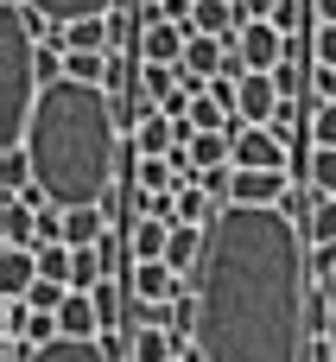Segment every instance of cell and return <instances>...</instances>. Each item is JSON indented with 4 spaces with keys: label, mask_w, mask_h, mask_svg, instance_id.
I'll return each instance as SVG.
<instances>
[{
    "label": "cell",
    "mask_w": 336,
    "mask_h": 362,
    "mask_svg": "<svg viewBox=\"0 0 336 362\" xmlns=\"http://www.w3.org/2000/svg\"><path fill=\"white\" fill-rule=\"evenodd\" d=\"M197 350L210 362H305L311 318V235L286 204H222L191 274Z\"/></svg>",
    "instance_id": "cell-1"
},
{
    "label": "cell",
    "mask_w": 336,
    "mask_h": 362,
    "mask_svg": "<svg viewBox=\"0 0 336 362\" xmlns=\"http://www.w3.org/2000/svg\"><path fill=\"white\" fill-rule=\"evenodd\" d=\"M25 153H32L44 204H57V210L108 204V191L121 185V108H114V95L102 83H83V76L44 83V95L32 108Z\"/></svg>",
    "instance_id": "cell-2"
},
{
    "label": "cell",
    "mask_w": 336,
    "mask_h": 362,
    "mask_svg": "<svg viewBox=\"0 0 336 362\" xmlns=\"http://www.w3.org/2000/svg\"><path fill=\"white\" fill-rule=\"evenodd\" d=\"M38 32L25 19V0L0 6V146H25L32 108H38Z\"/></svg>",
    "instance_id": "cell-3"
},
{
    "label": "cell",
    "mask_w": 336,
    "mask_h": 362,
    "mask_svg": "<svg viewBox=\"0 0 336 362\" xmlns=\"http://www.w3.org/2000/svg\"><path fill=\"white\" fill-rule=\"evenodd\" d=\"M229 140H235L229 165H241V172H286V159H292V146L260 121H241V134H229Z\"/></svg>",
    "instance_id": "cell-4"
},
{
    "label": "cell",
    "mask_w": 336,
    "mask_h": 362,
    "mask_svg": "<svg viewBox=\"0 0 336 362\" xmlns=\"http://www.w3.org/2000/svg\"><path fill=\"white\" fill-rule=\"evenodd\" d=\"M235 51L248 57V70H280V64L292 57V38H286L273 19H248L241 38H235Z\"/></svg>",
    "instance_id": "cell-5"
},
{
    "label": "cell",
    "mask_w": 336,
    "mask_h": 362,
    "mask_svg": "<svg viewBox=\"0 0 336 362\" xmlns=\"http://www.w3.org/2000/svg\"><path fill=\"white\" fill-rule=\"evenodd\" d=\"M127 293H140V299H152V305H172V299L191 293V280H184L172 261H127Z\"/></svg>",
    "instance_id": "cell-6"
},
{
    "label": "cell",
    "mask_w": 336,
    "mask_h": 362,
    "mask_svg": "<svg viewBox=\"0 0 336 362\" xmlns=\"http://www.w3.org/2000/svg\"><path fill=\"white\" fill-rule=\"evenodd\" d=\"M280 108H286V89H280V76H273V70H248V76H241V95H235V115L267 127Z\"/></svg>",
    "instance_id": "cell-7"
},
{
    "label": "cell",
    "mask_w": 336,
    "mask_h": 362,
    "mask_svg": "<svg viewBox=\"0 0 336 362\" xmlns=\"http://www.w3.org/2000/svg\"><path fill=\"white\" fill-rule=\"evenodd\" d=\"M172 216H133L127 223V261H165V248H172Z\"/></svg>",
    "instance_id": "cell-8"
},
{
    "label": "cell",
    "mask_w": 336,
    "mask_h": 362,
    "mask_svg": "<svg viewBox=\"0 0 336 362\" xmlns=\"http://www.w3.org/2000/svg\"><path fill=\"white\" fill-rule=\"evenodd\" d=\"M25 362H121L108 350V337H51V344H38Z\"/></svg>",
    "instance_id": "cell-9"
},
{
    "label": "cell",
    "mask_w": 336,
    "mask_h": 362,
    "mask_svg": "<svg viewBox=\"0 0 336 362\" xmlns=\"http://www.w3.org/2000/svg\"><path fill=\"white\" fill-rule=\"evenodd\" d=\"M286 197H292L286 172H241L235 165V197L229 204H286Z\"/></svg>",
    "instance_id": "cell-10"
},
{
    "label": "cell",
    "mask_w": 336,
    "mask_h": 362,
    "mask_svg": "<svg viewBox=\"0 0 336 362\" xmlns=\"http://www.w3.org/2000/svg\"><path fill=\"white\" fill-rule=\"evenodd\" d=\"M0 242H6V248H38V197H6V210H0Z\"/></svg>",
    "instance_id": "cell-11"
},
{
    "label": "cell",
    "mask_w": 336,
    "mask_h": 362,
    "mask_svg": "<svg viewBox=\"0 0 336 362\" xmlns=\"http://www.w3.org/2000/svg\"><path fill=\"white\" fill-rule=\"evenodd\" d=\"M127 140H133V153H172V146H184L191 134H184V127H178L165 108H152V115H146V121H140Z\"/></svg>",
    "instance_id": "cell-12"
},
{
    "label": "cell",
    "mask_w": 336,
    "mask_h": 362,
    "mask_svg": "<svg viewBox=\"0 0 336 362\" xmlns=\"http://www.w3.org/2000/svg\"><path fill=\"white\" fill-rule=\"evenodd\" d=\"M38 280V248H6L0 255V299H25Z\"/></svg>",
    "instance_id": "cell-13"
},
{
    "label": "cell",
    "mask_w": 336,
    "mask_h": 362,
    "mask_svg": "<svg viewBox=\"0 0 336 362\" xmlns=\"http://www.w3.org/2000/svg\"><path fill=\"white\" fill-rule=\"evenodd\" d=\"M57 325H64V337H102V305H95V293H76V286H70V299L57 305Z\"/></svg>",
    "instance_id": "cell-14"
},
{
    "label": "cell",
    "mask_w": 336,
    "mask_h": 362,
    "mask_svg": "<svg viewBox=\"0 0 336 362\" xmlns=\"http://www.w3.org/2000/svg\"><path fill=\"white\" fill-rule=\"evenodd\" d=\"M108 235V204H76V210H64V242L70 248H89V242H102Z\"/></svg>",
    "instance_id": "cell-15"
},
{
    "label": "cell",
    "mask_w": 336,
    "mask_h": 362,
    "mask_svg": "<svg viewBox=\"0 0 336 362\" xmlns=\"http://www.w3.org/2000/svg\"><path fill=\"white\" fill-rule=\"evenodd\" d=\"M203 235H210V229H197V223H178V229H172V248H165V261H172L184 280H191V274H197V261H203Z\"/></svg>",
    "instance_id": "cell-16"
},
{
    "label": "cell",
    "mask_w": 336,
    "mask_h": 362,
    "mask_svg": "<svg viewBox=\"0 0 336 362\" xmlns=\"http://www.w3.org/2000/svg\"><path fill=\"white\" fill-rule=\"evenodd\" d=\"M216 210H222V204H216V197H210L197 178H184V185H178V223H197V229H210V216H216Z\"/></svg>",
    "instance_id": "cell-17"
},
{
    "label": "cell",
    "mask_w": 336,
    "mask_h": 362,
    "mask_svg": "<svg viewBox=\"0 0 336 362\" xmlns=\"http://www.w3.org/2000/svg\"><path fill=\"white\" fill-rule=\"evenodd\" d=\"M25 6H38V13H51L57 25H70V19H89V13H114L121 0H25Z\"/></svg>",
    "instance_id": "cell-18"
},
{
    "label": "cell",
    "mask_w": 336,
    "mask_h": 362,
    "mask_svg": "<svg viewBox=\"0 0 336 362\" xmlns=\"http://www.w3.org/2000/svg\"><path fill=\"white\" fill-rule=\"evenodd\" d=\"M178 83H184V70H178V64H152V57L140 64V89H146L152 102H165V95H172Z\"/></svg>",
    "instance_id": "cell-19"
},
{
    "label": "cell",
    "mask_w": 336,
    "mask_h": 362,
    "mask_svg": "<svg viewBox=\"0 0 336 362\" xmlns=\"http://www.w3.org/2000/svg\"><path fill=\"white\" fill-rule=\"evenodd\" d=\"M305 178H311L324 197H336V146H311V159H305Z\"/></svg>",
    "instance_id": "cell-20"
},
{
    "label": "cell",
    "mask_w": 336,
    "mask_h": 362,
    "mask_svg": "<svg viewBox=\"0 0 336 362\" xmlns=\"http://www.w3.org/2000/svg\"><path fill=\"white\" fill-rule=\"evenodd\" d=\"M311 286H336V242H311Z\"/></svg>",
    "instance_id": "cell-21"
},
{
    "label": "cell",
    "mask_w": 336,
    "mask_h": 362,
    "mask_svg": "<svg viewBox=\"0 0 336 362\" xmlns=\"http://www.w3.org/2000/svg\"><path fill=\"white\" fill-rule=\"evenodd\" d=\"M305 127H311V146H336V102H318Z\"/></svg>",
    "instance_id": "cell-22"
},
{
    "label": "cell",
    "mask_w": 336,
    "mask_h": 362,
    "mask_svg": "<svg viewBox=\"0 0 336 362\" xmlns=\"http://www.w3.org/2000/svg\"><path fill=\"white\" fill-rule=\"evenodd\" d=\"M25 299H32V305H38V312H57V305H64V299H70V286H64V280H44V274H38V280H32V293H25Z\"/></svg>",
    "instance_id": "cell-23"
},
{
    "label": "cell",
    "mask_w": 336,
    "mask_h": 362,
    "mask_svg": "<svg viewBox=\"0 0 336 362\" xmlns=\"http://www.w3.org/2000/svg\"><path fill=\"white\" fill-rule=\"evenodd\" d=\"M311 242H336V197H318V210H311V229H305Z\"/></svg>",
    "instance_id": "cell-24"
},
{
    "label": "cell",
    "mask_w": 336,
    "mask_h": 362,
    "mask_svg": "<svg viewBox=\"0 0 336 362\" xmlns=\"http://www.w3.org/2000/svg\"><path fill=\"white\" fill-rule=\"evenodd\" d=\"M32 312H38L32 299H6V312H0V331H6V337H25V325H32Z\"/></svg>",
    "instance_id": "cell-25"
},
{
    "label": "cell",
    "mask_w": 336,
    "mask_h": 362,
    "mask_svg": "<svg viewBox=\"0 0 336 362\" xmlns=\"http://www.w3.org/2000/svg\"><path fill=\"white\" fill-rule=\"evenodd\" d=\"M311 57L336 70V25H318V32H311Z\"/></svg>",
    "instance_id": "cell-26"
},
{
    "label": "cell",
    "mask_w": 336,
    "mask_h": 362,
    "mask_svg": "<svg viewBox=\"0 0 336 362\" xmlns=\"http://www.w3.org/2000/svg\"><path fill=\"white\" fill-rule=\"evenodd\" d=\"M305 6H311V0H280V6H273V25H280V32L292 38V25L305 19Z\"/></svg>",
    "instance_id": "cell-27"
},
{
    "label": "cell",
    "mask_w": 336,
    "mask_h": 362,
    "mask_svg": "<svg viewBox=\"0 0 336 362\" xmlns=\"http://www.w3.org/2000/svg\"><path fill=\"white\" fill-rule=\"evenodd\" d=\"M311 25H336V0H311Z\"/></svg>",
    "instance_id": "cell-28"
},
{
    "label": "cell",
    "mask_w": 336,
    "mask_h": 362,
    "mask_svg": "<svg viewBox=\"0 0 336 362\" xmlns=\"http://www.w3.org/2000/svg\"><path fill=\"white\" fill-rule=\"evenodd\" d=\"M241 6H248L254 19H273V6H280V0H241Z\"/></svg>",
    "instance_id": "cell-29"
},
{
    "label": "cell",
    "mask_w": 336,
    "mask_h": 362,
    "mask_svg": "<svg viewBox=\"0 0 336 362\" xmlns=\"http://www.w3.org/2000/svg\"><path fill=\"white\" fill-rule=\"evenodd\" d=\"M172 362H210V356H203L197 344H184V350H178V356H172Z\"/></svg>",
    "instance_id": "cell-30"
},
{
    "label": "cell",
    "mask_w": 336,
    "mask_h": 362,
    "mask_svg": "<svg viewBox=\"0 0 336 362\" xmlns=\"http://www.w3.org/2000/svg\"><path fill=\"white\" fill-rule=\"evenodd\" d=\"M330 344H336V286H330Z\"/></svg>",
    "instance_id": "cell-31"
}]
</instances>
